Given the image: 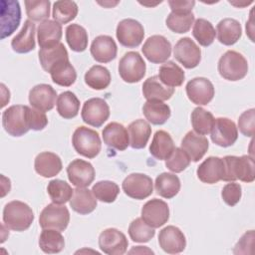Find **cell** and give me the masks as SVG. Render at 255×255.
Masks as SVG:
<instances>
[{"instance_id": "cell-55", "label": "cell", "mask_w": 255, "mask_h": 255, "mask_svg": "<svg viewBox=\"0 0 255 255\" xmlns=\"http://www.w3.org/2000/svg\"><path fill=\"white\" fill-rule=\"evenodd\" d=\"M168 5L172 12H192V8L195 5V1L169 0Z\"/></svg>"}, {"instance_id": "cell-17", "label": "cell", "mask_w": 255, "mask_h": 255, "mask_svg": "<svg viewBox=\"0 0 255 255\" xmlns=\"http://www.w3.org/2000/svg\"><path fill=\"white\" fill-rule=\"evenodd\" d=\"M67 174L70 182L76 187H88L95 179V168L89 161L74 159L67 167Z\"/></svg>"}, {"instance_id": "cell-15", "label": "cell", "mask_w": 255, "mask_h": 255, "mask_svg": "<svg viewBox=\"0 0 255 255\" xmlns=\"http://www.w3.org/2000/svg\"><path fill=\"white\" fill-rule=\"evenodd\" d=\"M142 220L152 228H159L169 219V208L165 201L153 198L145 202L141 208Z\"/></svg>"}, {"instance_id": "cell-40", "label": "cell", "mask_w": 255, "mask_h": 255, "mask_svg": "<svg viewBox=\"0 0 255 255\" xmlns=\"http://www.w3.org/2000/svg\"><path fill=\"white\" fill-rule=\"evenodd\" d=\"M80 110V101L77 96L71 91L61 93L57 99V112L66 119H73L77 117Z\"/></svg>"}, {"instance_id": "cell-26", "label": "cell", "mask_w": 255, "mask_h": 255, "mask_svg": "<svg viewBox=\"0 0 255 255\" xmlns=\"http://www.w3.org/2000/svg\"><path fill=\"white\" fill-rule=\"evenodd\" d=\"M36 172L43 177H53L57 175L63 167L60 156L51 151L40 152L34 161Z\"/></svg>"}, {"instance_id": "cell-54", "label": "cell", "mask_w": 255, "mask_h": 255, "mask_svg": "<svg viewBox=\"0 0 255 255\" xmlns=\"http://www.w3.org/2000/svg\"><path fill=\"white\" fill-rule=\"evenodd\" d=\"M254 241V230H249L245 232L239 241L236 243L235 248L233 250L234 254H247L252 253L251 248L253 246Z\"/></svg>"}, {"instance_id": "cell-32", "label": "cell", "mask_w": 255, "mask_h": 255, "mask_svg": "<svg viewBox=\"0 0 255 255\" xmlns=\"http://www.w3.org/2000/svg\"><path fill=\"white\" fill-rule=\"evenodd\" d=\"M128 133L129 145L132 148L140 149L146 145L151 134V128L146 121L138 119L129 124L128 127Z\"/></svg>"}, {"instance_id": "cell-16", "label": "cell", "mask_w": 255, "mask_h": 255, "mask_svg": "<svg viewBox=\"0 0 255 255\" xmlns=\"http://www.w3.org/2000/svg\"><path fill=\"white\" fill-rule=\"evenodd\" d=\"M185 91L188 99L198 106H205L210 103L215 93L212 83L203 77H196L188 81Z\"/></svg>"}, {"instance_id": "cell-25", "label": "cell", "mask_w": 255, "mask_h": 255, "mask_svg": "<svg viewBox=\"0 0 255 255\" xmlns=\"http://www.w3.org/2000/svg\"><path fill=\"white\" fill-rule=\"evenodd\" d=\"M62 26L54 20H45L41 22L37 29L38 44L43 48H50L58 45L62 38Z\"/></svg>"}, {"instance_id": "cell-43", "label": "cell", "mask_w": 255, "mask_h": 255, "mask_svg": "<svg viewBox=\"0 0 255 255\" xmlns=\"http://www.w3.org/2000/svg\"><path fill=\"white\" fill-rule=\"evenodd\" d=\"M213 124V115L203 108L197 107L191 113V125L194 132L201 135L208 134L211 131Z\"/></svg>"}, {"instance_id": "cell-33", "label": "cell", "mask_w": 255, "mask_h": 255, "mask_svg": "<svg viewBox=\"0 0 255 255\" xmlns=\"http://www.w3.org/2000/svg\"><path fill=\"white\" fill-rule=\"evenodd\" d=\"M142 113L145 119L152 125H163L170 118L171 111L168 105L161 101L149 100L143 104Z\"/></svg>"}, {"instance_id": "cell-20", "label": "cell", "mask_w": 255, "mask_h": 255, "mask_svg": "<svg viewBox=\"0 0 255 255\" xmlns=\"http://www.w3.org/2000/svg\"><path fill=\"white\" fill-rule=\"evenodd\" d=\"M57 92L48 84L34 86L29 92L30 105L44 113L51 111L56 104Z\"/></svg>"}, {"instance_id": "cell-34", "label": "cell", "mask_w": 255, "mask_h": 255, "mask_svg": "<svg viewBox=\"0 0 255 255\" xmlns=\"http://www.w3.org/2000/svg\"><path fill=\"white\" fill-rule=\"evenodd\" d=\"M154 187L159 196L170 199L180 190V180L174 173L162 172L156 176Z\"/></svg>"}, {"instance_id": "cell-12", "label": "cell", "mask_w": 255, "mask_h": 255, "mask_svg": "<svg viewBox=\"0 0 255 255\" xmlns=\"http://www.w3.org/2000/svg\"><path fill=\"white\" fill-rule=\"evenodd\" d=\"M174 58L186 69L197 67L201 61V50L189 37L179 39L173 48Z\"/></svg>"}, {"instance_id": "cell-52", "label": "cell", "mask_w": 255, "mask_h": 255, "mask_svg": "<svg viewBox=\"0 0 255 255\" xmlns=\"http://www.w3.org/2000/svg\"><path fill=\"white\" fill-rule=\"evenodd\" d=\"M238 128L242 134L252 137L255 129V110L250 109L243 112L238 119Z\"/></svg>"}, {"instance_id": "cell-4", "label": "cell", "mask_w": 255, "mask_h": 255, "mask_svg": "<svg viewBox=\"0 0 255 255\" xmlns=\"http://www.w3.org/2000/svg\"><path fill=\"white\" fill-rule=\"evenodd\" d=\"M72 143L79 154L88 158L96 157L102 148V141L99 133L84 126L75 129L72 136Z\"/></svg>"}, {"instance_id": "cell-22", "label": "cell", "mask_w": 255, "mask_h": 255, "mask_svg": "<svg viewBox=\"0 0 255 255\" xmlns=\"http://www.w3.org/2000/svg\"><path fill=\"white\" fill-rule=\"evenodd\" d=\"M104 142L117 150H125L129 145V138L128 129L120 123L112 122L108 124L103 131Z\"/></svg>"}, {"instance_id": "cell-29", "label": "cell", "mask_w": 255, "mask_h": 255, "mask_svg": "<svg viewBox=\"0 0 255 255\" xmlns=\"http://www.w3.org/2000/svg\"><path fill=\"white\" fill-rule=\"evenodd\" d=\"M142 94L147 101L156 100L162 102L169 100L172 97L174 94V89L162 84L158 76H152L143 82Z\"/></svg>"}, {"instance_id": "cell-37", "label": "cell", "mask_w": 255, "mask_h": 255, "mask_svg": "<svg viewBox=\"0 0 255 255\" xmlns=\"http://www.w3.org/2000/svg\"><path fill=\"white\" fill-rule=\"evenodd\" d=\"M52 81L62 87L72 86L77 79V73L69 60H64L52 67L50 70Z\"/></svg>"}, {"instance_id": "cell-2", "label": "cell", "mask_w": 255, "mask_h": 255, "mask_svg": "<svg viewBox=\"0 0 255 255\" xmlns=\"http://www.w3.org/2000/svg\"><path fill=\"white\" fill-rule=\"evenodd\" d=\"M34 221L32 208L25 202L13 200L8 202L3 209V222L7 228L14 231L27 230Z\"/></svg>"}, {"instance_id": "cell-30", "label": "cell", "mask_w": 255, "mask_h": 255, "mask_svg": "<svg viewBox=\"0 0 255 255\" xmlns=\"http://www.w3.org/2000/svg\"><path fill=\"white\" fill-rule=\"evenodd\" d=\"M174 142L172 137L165 130H157L149 145L150 154L158 160H165L169 157L174 149Z\"/></svg>"}, {"instance_id": "cell-48", "label": "cell", "mask_w": 255, "mask_h": 255, "mask_svg": "<svg viewBox=\"0 0 255 255\" xmlns=\"http://www.w3.org/2000/svg\"><path fill=\"white\" fill-rule=\"evenodd\" d=\"M154 228L146 224L141 217L132 220L128 226V235L133 242L145 243L153 238Z\"/></svg>"}, {"instance_id": "cell-35", "label": "cell", "mask_w": 255, "mask_h": 255, "mask_svg": "<svg viewBox=\"0 0 255 255\" xmlns=\"http://www.w3.org/2000/svg\"><path fill=\"white\" fill-rule=\"evenodd\" d=\"M69 60V54L64 44L59 43L58 45L50 48H43L39 51V61L44 71L50 73V70L57 63Z\"/></svg>"}, {"instance_id": "cell-56", "label": "cell", "mask_w": 255, "mask_h": 255, "mask_svg": "<svg viewBox=\"0 0 255 255\" xmlns=\"http://www.w3.org/2000/svg\"><path fill=\"white\" fill-rule=\"evenodd\" d=\"M134 252L135 253H151V254H153V252L151 250L147 249L144 246H136L135 248H132L128 253H134Z\"/></svg>"}, {"instance_id": "cell-49", "label": "cell", "mask_w": 255, "mask_h": 255, "mask_svg": "<svg viewBox=\"0 0 255 255\" xmlns=\"http://www.w3.org/2000/svg\"><path fill=\"white\" fill-rule=\"evenodd\" d=\"M49 0H27L25 1L26 14L32 22H40L48 20L50 16Z\"/></svg>"}, {"instance_id": "cell-23", "label": "cell", "mask_w": 255, "mask_h": 255, "mask_svg": "<svg viewBox=\"0 0 255 255\" xmlns=\"http://www.w3.org/2000/svg\"><path fill=\"white\" fill-rule=\"evenodd\" d=\"M181 148L188 155L190 160L197 162L206 153L209 142L204 135L198 134L193 130L188 131L181 140Z\"/></svg>"}, {"instance_id": "cell-10", "label": "cell", "mask_w": 255, "mask_h": 255, "mask_svg": "<svg viewBox=\"0 0 255 255\" xmlns=\"http://www.w3.org/2000/svg\"><path fill=\"white\" fill-rule=\"evenodd\" d=\"M81 117L84 123L100 128L110 117V107L104 99H89L83 105Z\"/></svg>"}, {"instance_id": "cell-21", "label": "cell", "mask_w": 255, "mask_h": 255, "mask_svg": "<svg viewBox=\"0 0 255 255\" xmlns=\"http://www.w3.org/2000/svg\"><path fill=\"white\" fill-rule=\"evenodd\" d=\"M90 51L97 62L109 63L116 59L118 47L111 36L100 35L93 40Z\"/></svg>"}, {"instance_id": "cell-53", "label": "cell", "mask_w": 255, "mask_h": 255, "mask_svg": "<svg viewBox=\"0 0 255 255\" xmlns=\"http://www.w3.org/2000/svg\"><path fill=\"white\" fill-rule=\"evenodd\" d=\"M27 118L30 129L42 130L48 125V119L46 114L33 107L27 108Z\"/></svg>"}, {"instance_id": "cell-41", "label": "cell", "mask_w": 255, "mask_h": 255, "mask_svg": "<svg viewBox=\"0 0 255 255\" xmlns=\"http://www.w3.org/2000/svg\"><path fill=\"white\" fill-rule=\"evenodd\" d=\"M66 41L75 52H83L88 46V33L79 24H70L66 28Z\"/></svg>"}, {"instance_id": "cell-36", "label": "cell", "mask_w": 255, "mask_h": 255, "mask_svg": "<svg viewBox=\"0 0 255 255\" xmlns=\"http://www.w3.org/2000/svg\"><path fill=\"white\" fill-rule=\"evenodd\" d=\"M158 78L162 84L174 89L175 87H179L183 84L185 74L173 61H167L159 67Z\"/></svg>"}, {"instance_id": "cell-44", "label": "cell", "mask_w": 255, "mask_h": 255, "mask_svg": "<svg viewBox=\"0 0 255 255\" xmlns=\"http://www.w3.org/2000/svg\"><path fill=\"white\" fill-rule=\"evenodd\" d=\"M192 35L194 39L199 43V45L208 47L215 40L216 31L209 21L203 18H198L194 22Z\"/></svg>"}, {"instance_id": "cell-39", "label": "cell", "mask_w": 255, "mask_h": 255, "mask_svg": "<svg viewBox=\"0 0 255 255\" xmlns=\"http://www.w3.org/2000/svg\"><path fill=\"white\" fill-rule=\"evenodd\" d=\"M85 83L94 90H105L111 84L110 71L101 65L91 67L85 74Z\"/></svg>"}, {"instance_id": "cell-19", "label": "cell", "mask_w": 255, "mask_h": 255, "mask_svg": "<svg viewBox=\"0 0 255 255\" xmlns=\"http://www.w3.org/2000/svg\"><path fill=\"white\" fill-rule=\"evenodd\" d=\"M21 21V8L18 1H1V39L13 34Z\"/></svg>"}, {"instance_id": "cell-45", "label": "cell", "mask_w": 255, "mask_h": 255, "mask_svg": "<svg viewBox=\"0 0 255 255\" xmlns=\"http://www.w3.org/2000/svg\"><path fill=\"white\" fill-rule=\"evenodd\" d=\"M47 191L50 199L56 204H65L70 201L74 190L65 180L53 179L48 183Z\"/></svg>"}, {"instance_id": "cell-18", "label": "cell", "mask_w": 255, "mask_h": 255, "mask_svg": "<svg viewBox=\"0 0 255 255\" xmlns=\"http://www.w3.org/2000/svg\"><path fill=\"white\" fill-rule=\"evenodd\" d=\"M158 244L164 252L177 254L185 249L186 239L183 232L178 227L168 225L159 231Z\"/></svg>"}, {"instance_id": "cell-47", "label": "cell", "mask_w": 255, "mask_h": 255, "mask_svg": "<svg viewBox=\"0 0 255 255\" xmlns=\"http://www.w3.org/2000/svg\"><path fill=\"white\" fill-rule=\"evenodd\" d=\"M92 192L98 200L106 203H112L117 199L120 193V187L114 181L101 180L93 185Z\"/></svg>"}, {"instance_id": "cell-28", "label": "cell", "mask_w": 255, "mask_h": 255, "mask_svg": "<svg viewBox=\"0 0 255 255\" xmlns=\"http://www.w3.org/2000/svg\"><path fill=\"white\" fill-rule=\"evenodd\" d=\"M70 206L74 211L81 215H86L93 212L97 207V198L92 190L86 187H77L74 189L70 199Z\"/></svg>"}, {"instance_id": "cell-9", "label": "cell", "mask_w": 255, "mask_h": 255, "mask_svg": "<svg viewBox=\"0 0 255 255\" xmlns=\"http://www.w3.org/2000/svg\"><path fill=\"white\" fill-rule=\"evenodd\" d=\"M122 187L124 192L130 198L141 200L153 191L152 179L143 173H130L123 181Z\"/></svg>"}, {"instance_id": "cell-1", "label": "cell", "mask_w": 255, "mask_h": 255, "mask_svg": "<svg viewBox=\"0 0 255 255\" xmlns=\"http://www.w3.org/2000/svg\"><path fill=\"white\" fill-rule=\"evenodd\" d=\"M224 173L222 180L235 181L239 179L243 182H252L255 179L254 159L250 155H226L222 158Z\"/></svg>"}, {"instance_id": "cell-42", "label": "cell", "mask_w": 255, "mask_h": 255, "mask_svg": "<svg viewBox=\"0 0 255 255\" xmlns=\"http://www.w3.org/2000/svg\"><path fill=\"white\" fill-rule=\"evenodd\" d=\"M194 22V14L192 12H170L165 20V24L169 30L174 33L182 34L189 31Z\"/></svg>"}, {"instance_id": "cell-46", "label": "cell", "mask_w": 255, "mask_h": 255, "mask_svg": "<svg viewBox=\"0 0 255 255\" xmlns=\"http://www.w3.org/2000/svg\"><path fill=\"white\" fill-rule=\"evenodd\" d=\"M78 14V5L74 1L61 0L53 4L52 16L54 21L60 24H67L74 20Z\"/></svg>"}, {"instance_id": "cell-13", "label": "cell", "mask_w": 255, "mask_h": 255, "mask_svg": "<svg viewBox=\"0 0 255 255\" xmlns=\"http://www.w3.org/2000/svg\"><path fill=\"white\" fill-rule=\"evenodd\" d=\"M211 140L222 147H228L235 143L238 137V129L233 121L228 118L214 119L211 128Z\"/></svg>"}, {"instance_id": "cell-3", "label": "cell", "mask_w": 255, "mask_h": 255, "mask_svg": "<svg viewBox=\"0 0 255 255\" xmlns=\"http://www.w3.org/2000/svg\"><path fill=\"white\" fill-rule=\"evenodd\" d=\"M217 69L223 79L239 81L247 75L248 63L241 53L229 50L220 57Z\"/></svg>"}, {"instance_id": "cell-27", "label": "cell", "mask_w": 255, "mask_h": 255, "mask_svg": "<svg viewBox=\"0 0 255 255\" xmlns=\"http://www.w3.org/2000/svg\"><path fill=\"white\" fill-rule=\"evenodd\" d=\"M36 27L31 20H26L20 32L12 39L11 47L19 54L29 53L35 49Z\"/></svg>"}, {"instance_id": "cell-8", "label": "cell", "mask_w": 255, "mask_h": 255, "mask_svg": "<svg viewBox=\"0 0 255 255\" xmlns=\"http://www.w3.org/2000/svg\"><path fill=\"white\" fill-rule=\"evenodd\" d=\"M120 44L127 48H135L140 45L144 37L143 26L134 19H124L119 22L116 31Z\"/></svg>"}, {"instance_id": "cell-51", "label": "cell", "mask_w": 255, "mask_h": 255, "mask_svg": "<svg viewBox=\"0 0 255 255\" xmlns=\"http://www.w3.org/2000/svg\"><path fill=\"white\" fill-rule=\"evenodd\" d=\"M241 195V185L239 183H236L235 181H230V183L225 184L221 190L222 199L229 206L236 205L240 201Z\"/></svg>"}, {"instance_id": "cell-50", "label": "cell", "mask_w": 255, "mask_h": 255, "mask_svg": "<svg viewBox=\"0 0 255 255\" xmlns=\"http://www.w3.org/2000/svg\"><path fill=\"white\" fill-rule=\"evenodd\" d=\"M190 158L181 147H174L172 153L165 159V166L174 173H179L188 167Z\"/></svg>"}, {"instance_id": "cell-31", "label": "cell", "mask_w": 255, "mask_h": 255, "mask_svg": "<svg viewBox=\"0 0 255 255\" xmlns=\"http://www.w3.org/2000/svg\"><path fill=\"white\" fill-rule=\"evenodd\" d=\"M216 29L218 41L225 46H231L235 44L242 35V28L240 23L233 18H225L221 20L217 24Z\"/></svg>"}, {"instance_id": "cell-6", "label": "cell", "mask_w": 255, "mask_h": 255, "mask_svg": "<svg viewBox=\"0 0 255 255\" xmlns=\"http://www.w3.org/2000/svg\"><path fill=\"white\" fill-rule=\"evenodd\" d=\"M145 62L137 52L126 53L119 63V74L127 83H137L145 75Z\"/></svg>"}, {"instance_id": "cell-7", "label": "cell", "mask_w": 255, "mask_h": 255, "mask_svg": "<svg viewBox=\"0 0 255 255\" xmlns=\"http://www.w3.org/2000/svg\"><path fill=\"white\" fill-rule=\"evenodd\" d=\"M70 222V212L65 205L51 203L44 207L39 216V224L43 229L64 231Z\"/></svg>"}, {"instance_id": "cell-24", "label": "cell", "mask_w": 255, "mask_h": 255, "mask_svg": "<svg viewBox=\"0 0 255 255\" xmlns=\"http://www.w3.org/2000/svg\"><path fill=\"white\" fill-rule=\"evenodd\" d=\"M197 177L204 183L213 184L222 180L224 165L222 158L218 156L207 157L196 170Z\"/></svg>"}, {"instance_id": "cell-5", "label": "cell", "mask_w": 255, "mask_h": 255, "mask_svg": "<svg viewBox=\"0 0 255 255\" xmlns=\"http://www.w3.org/2000/svg\"><path fill=\"white\" fill-rule=\"evenodd\" d=\"M27 108L28 106L14 105L3 112L2 125L10 135L22 136L29 131Z\"/></svg>"}, {"instance_id": "cell-14", "label": "cell", "mask_w": 255, "mask_h": 255, "mask_svg": "<svg viewBox=\"0 0 255 255\" xmlns=\"http://www.w3.org/2000/svg\"><path fill=\"white\" fill-rule=\"evenodd\" d=\"M128 241L117 228H107L99 236V247L108 255H123L127 252Z\"/></svg>"}, {"instance_id": "cell-11", "label": "cell", "mask_w": 255, "mask_h": 255, "mask_svg": "<svg viewBox=\"0 0 255 255\" xmlns=\"http://www.w3.org/2000/svg\"><path fill=\"white\" fill-rule=\"evenodd\" d=\"M143 56L153 64H161L167 61L171 55L170 42L161 35L148 37L141 48Z\"/></svg>"}, {"instance_id": "cell-38", "label": "cell", "mask_w": 255, "mask_h": 255, "mask_svg": "<svg viewBox=\"0 0 255 255\" xmlns=\"http://www.w3.org/2000/svg\"><path fill=\"white\" fill-rule=\"evenodd\" d=\"M39 246L44 253H60L65 247V239L61 231L55 229H43L39 237Z\"/></svg>"}, {"instance_id": "cell-57", "label": "cell", "mask_w": 255, "mask_h": 255, "mask_svg": "<svg viewBox=\"0 0 255 255\" xmlns=\"http://www.w3.org/2000/svg\"><path fill=\"white\" fill-rule=\"evenodd\" d=\"M252 13H253V11H251L249 22L246 23V34H248L249 37H250V33H253V24L251 23V20H252Z\"/></svg>"}]
</instances>
